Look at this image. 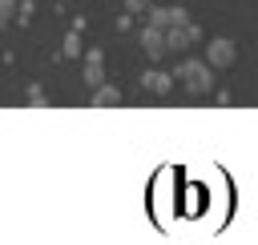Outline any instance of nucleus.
<instances>
[{"label":"nucleus","mask_w":258,"mask_h":245,"mask_svg":"<svg viewBox=\"0 0 258 245\" xmlns=\"http://www.w3.org/2000/svg\"><path fill=\"white\" fill-rule=\"evenodd\" d=\"M181 80H185L194 92H206V88H210V72H206V64H181Z\"/></svg>","instance_id":"1"},{"label":"nucleus","mask_w":258,"mask_h":245,"mask_svg":"<svg viewBox=\"0 0 258 245\" xmlns=\"http://www.w3.org/2000/svg\"><path fill=\"white\" fill-rule=\"evenodd\" d=\"M210 60H214V64H230V60H234V44H230V40H214V44H210Z\"/></svg>","instance_id":"2"}]
</instances>
